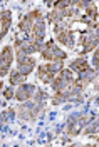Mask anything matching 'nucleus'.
<instances>
[{
    "label": "nucleus",
    "mask_w": 99,
    "mask_h": 147,
    "mask_svg": "<svg viewBox=\"0 0 99 147\" xmlns=\"http://www.w3.org/2000/svg\"><path fill=\"white\" fill-rule=\"evenodd\" d=\"M40 52H42V57H44V59H49V60H52V62H61V60L66 59V54L55 47L54 42H47V44L42 47Z\"/></svg>",
    "instance_id": "f257e3e1"
},
{
    "label": "nucleus",
    "mask_w": 99,
    "mask_h": 147,
    "mask_svg": "<svg viewBox=\"0 0 99 147\" xmlns=\"http://www.w3.org/2000/svg\"><path fill=\"white\" fill-rule=\"evenodd\" d=\"M12 60H14L12 47H10V45L3 47V50H2V59H0V75H5V74L9 72Z\"/></svg>",
    "instance_id": "f03ea898"
},
{
    "label": "nucleus",
    "mask_w": 99,
    "mask_h": 147,
    "mask_svg": "<svg viewBox=\"0 0 99 147\" xmlns=\"http://www.w3.org/2000/svg\"><path fill=\"white\" fill-rule=\"evenodd\" d=\"M32 92H37L36 90V87L34 85H27V84H22L20 87H18V90L17 94H15V97H17V100H27V99H30L34 94Z\"/></svg>",
    "instance_id": "7ed1b4c3"
},
{
    "label": "nucleus",
    "mask_w": 99,
    "mask_h": 147,
    "mask_svg": "<svg viewBox=\"0 0 99 147\" xmlns=\"http://www.w3.org/2000/svg\"><path fill=\"white\" fill-rule=\"evenodd\" d=\"M18 62V67L17 70L22 75H27V74L32 72V69H34V65H36V62H34V59H30V57H24V59H20V60H17Z\"/></svg>",
    "instance_id": "20e7f679"
},
{
    "label": "nucleus",
    "mask_w": 99,
    "mask_h": 147,
    "mask_svg": "<svg viewBox=\"0 0 99 147\" xmlns=\"http://www.w3.org/2000/svg\"><path fill=\"white\" fill-rule=\"evenodd\" d=\"M10 24H12V15L10 12H2V18H0V37H3L7 34V30L10 28Z\"/></svg>",
    "instance_id": "39448f33"
},
{
    "label": "nucleus",
    "mask_w": 99,
    "mask_h": 147,
    "mask_svg": "<svg viewBox=\"0 0 99 147\" xmlns=\"http://www.w3.org/2000/svg\"><path fill=\"white\" fill-rule=\"evenodd\" d=\"M57 40L61 42V44H64V45L67 47H72V32L67 28V30H64L62 34H59L57 35Z\"/></svg>",
    "instance_id": "423d86ee"
},
{
    "label": "nucleus",
    "mask_w": 99,
    "mask_h": 147,
    "mask_svg": "<svg viewBox=\"0 0 99 147\" xmlns=\"http://www.w3.org/2000/svg\"><path fill=\"white\" fill-rule=\"evenodd\" d=\"M71 67L74 69V70H77V72L84 74L86 70H89V65H87V62L86 60H82V59H77V60H74L71 64Z\"/></svg>",
    "instance_id": "0eeeda50"
},
{
    "label": "nucleus",
    "mask_w": 99,
    "mask_h": 147,
    "mask_svg": "<svg viewBox=\"0 0 99 147\" xmlns=\"http://www.w3.org/2000/svg\"><path fill=\"white\" fill-rule=\"evenodd\" d=\"M24 80H25V75H22L18 70H15V72L10 74V82H12V85H15V84H22Z\"/></svg>",
    "instance_id": "6e6552de"
},
{
    "label": "nucleus",
    "mask_w": 99,
    "mask_h": 147,
    "mask_svg": "<svg viewBox=\"0 0 99 147\" xmlns=\"http://www.w3.org/2000/svg\"><path fill=\"white\" fill-rule=\"evenodd\" d=\"M82 124H84V120H77V122H74L71 127H69V134H71V136H76V134H79V130H81Z\"/></svg>",
    "instance_id": "1a4fd4ad"
},
{
    "label": "nucleus",
    "mask_w": 99,
    "mask_h": 147,
    "mask_svg": "<svg viewBox=\"0 0 99 147\" xmlns=\"http://www.w3.org/2000/svg\"><path fill=\"white\" fill-rule=\"evenodd\" d=\"M3 95H5V99H12V95H14V92H12V89H7Z\"/></svg>",
    "instance_id": "9d476101"
},
{
    "label": "nucleus",
    "mask_w": 99,
    "mask_h": 147,
    "mask_svg": "<svg viewBox=\"0 0 99 147\" xmlns=\"http://www.w3.org/2000/svg\"><path fill=\"white\" fill-rule=\"evenodd\" d=\"M98 142H99V137H98Z\"/></svg>",
    "instance_id": "9b49d317"
}]
</instances>
